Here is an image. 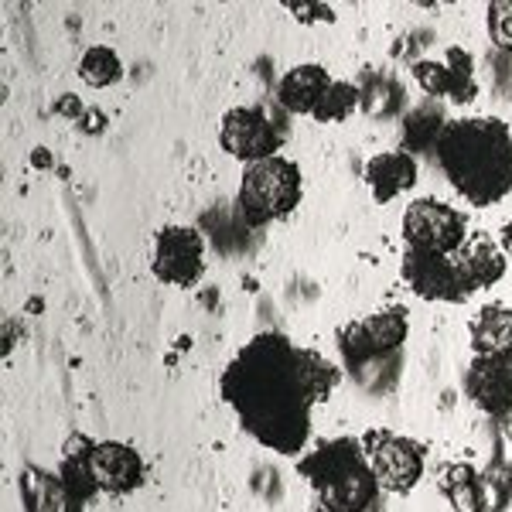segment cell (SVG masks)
Instances as JSON below:
<instances>
[{"instance_id":"ffe728a7","label":"cell","mask_w":512,"mask_h":512,"mask_svg":"<svg viewBox=\"0 0 512 512\" xmlns=\"http://www.w3.org/2000/svg\"><path fill=\"white\" fill-rule=\"evenodd\" d=\"M414 79L424 86V93H431L437 99L448 96L451 103L461 106V86L454 79L451 65L448 62H434V59H424V62H414Z\"/></svg>"},{"instance_id":"44dd1931","label":"cell","mask_w":512,"mask_h":512,"mask_svg":"<svg viewBox=\"0 0 512 512\" xmlns=\"http://www.w3.org/2000/svg\"><path fill=\"white\" fill-rule=\"evenodd\" d=\"M359 106H362V89L355 86V82H335L332 93L325 96L321 110L315 113V120H321V123L345 120V117H352Z\"/></svg>"},{"instance_id":"4316f807","label":"cell","mask_w":512,"mask_h":512,"mask_svg":"<svg viewBox=\"0 0 512 512\" xmlns=\"http://www.w3.org/2000/svg\"><path fill=\"white\" fill-rule=\"evenodd\" d=\"M82 130H86V134H96V130H103L106 127V117H103V113H99V110H86V113H82Z\"/></svg>"},{"instance_id":"52a82bcc","label":"cell","mask_w":512,"mask_h":512,"mask_svg":"<svg viewBox=\"0 0 512 512\" xmlns=\"http://www.w3.org/2000/svg\"><path fill=\"white\" fill-rule=\"evenodd\" d=\"M403 239L417 253H458L468 243V219L437 198H414L403 212Z\"/></svg>"},{"instance_id":"9c48e42d","label":"cell","mask_w":512,"mask_h":512,"mask_svg":"<svg viewBox=\"0 0 512 512\" xmlns=\"http://www.w3.org/2000/svg\"><path fill=\"white\" fill-rule=\"evenodd\" d=\"M362 448H366V458L376 472L379 489L407 495V492H414V485L424 478L427 451L414 437H403L393 431H366Z\"/></svg>"},{"instance_id":"f546056e","label":"cell","mask_w":512,"mask_h":512,"mask_svg":"<svg viewBox=\"0 0 512 512\" xmlns=\"http://www.w3.org/2000/svg\"><path fill=\"white\" fill-rule=\"evenodd\" d=\"M502 427H512V414H509L506 420H502Z\"/></svg>"},{"instance_id":"30bf717a","label":"cell","mask_w":512,"mask_h":512,"mask_svg":"<svg viewBox=\"0 0 512 512\" xmlns=\"http://www.w3.org/2000/svg\"><path fill=\"white\" fill-rule=\"evenodd\" d=\"M154 277L175 287H192L205 274V239L192 226H164L154 236Z\"/></svg>"},{"instance_id":"7c38bea8","label":"cell","mask_w":512,"mask_h":512,"mask_svg":"<svg viewBox=\"0 0 512 512\" xmlns=\"http://www.w3.org/2000/svg\"><path fill=\"white\" fill-rule=\"evenodd\" d=\"M465 390L478 410L502 424L512 414V355H475L465 373Z\"/></svg>"},{"instance_id":"5bb4252c","label":"cell","mask_w":512,"mask_h":512,"mask_svg":"<svg viewBox=\"0 0 512 512\" xmlns=\"http://www.w3.org/2000/svg\"><path fill=\"white\" fill-rule=\"evenodd\" d=\"M335 79L328 76L321 65H294L277 86V99L287 113H297V117H315L325 103V96L332 93Z\"/></svg>"},{"instance_id":"2e32d148","label":"cell","mask_w":512,"mask_h":512,"mask_svg":"<svg viewBox=\"0 0 512 512\" xmlns=\"http://www.w3.org/2000/svg\"><path fill=\"white\" fill-rule=\"evenodd\" d=\"M475 355H512V308L485 304L468 325Z\"/></svg>"},{"instance_id":"3957f363","label":"cell","mask_w":512,"mask_h":512,"mask_svg":"<svg viewBox=\"0 0 512 512\" xmlns=\"http://www.w3.org/2000/svg\"><path fill=\"white\" fill-rule=\"evenodd\" d=\"M297 472L308 478L318 502L328 512H373L379 502V482L355 437H332L315 444L297 461Z\"/></svg>"},{"instance_id":"7402d4cb","label":"cell","mask_w":512,"mask_h":512,"mask_svg":"<svg viewBox=\"0 0 512 512\" xmlns=\"http://www.w3.org/2000/svg\"><path fill=\"white\" fill-rule=\"evenodd\" d=\"M403 103V89L400 82L390 79H373V86H362V110L373 113V117H390V113L400 110Z\"/></svg>"},{"instance_id":"7a4b0ae2","label":"cell","mask_w":512,"mask_h":512,"mask_svg":"<svg viewBox=\"0 0 512 512\" xmlns=\"http://www.w3.org/2000/svg\"><path fill=\"white\" fill-rule=\"evenodd\" d=\"M434 151L458 195L478 209H489L512 192V130L502 120L468 117L444 123Z\"/></svg>"},{"instance_id":"ac0fdd59","label":"cell","mask_w":512,"mask_h":512,"mask_svg":"<svg viewBox=\"0 0 512 512\" xmlns=\"http://www.w3.org/2000/svg\"><path fill=\"white\" fill-rule=\"evenodd\" d=\"M441 489L448 495L454 512H485V485L482 472L475 465H444L441 468Z\"/></svg>"},{"instance_id":"9a60e30c","label":"cell","mask_w":512,"mask_h":512,"mask_svg":"<svg viewBox=\"0 0 512 512\" xmlns=\"http://www.w3.org/2000/svg\"><path fill=\"white\" fill-rule=\"evenodd\" d=\"M366 185L379 205L393 202L400 192H410L417 185V161L407 151H386L376 154L366 164Z\"/></svg>"},{"instance_id":"ba28073f","label":"cell","mask_w":512,"mask_h":512,"mask_svg":"<svg viewBox=\"0 0 512 512\" xmlns=\"http://www.w3.org/2000/svg\"><path fill=\"white\" fill-rule=\"evenodd\" d=\"M403 277H407L410 291L424 301H468L472 294H478L472 274H468L465 260L458 253L437 256V253H417L407 250L403 253Z\"/></svg>"},{"instance_id":"603a6c76","label":"cell","mask_w":512,"mask_h":512,"mask_svg":"<svg viewBox=\"0 0 512 512\" xmlns=\"http://www.w3.org/2000/svg\"><path fill=\"white\" fill-rule=\"evenodd\" d=\"M444 59H448L454 79H458V86H461V106L475 103L478 86H475V62H472V55H468L465 48H448V55H444Z\"/></svg>"},{"instance_id":"cb8c5ba5","label":"cell","mask_w":512,"mask_h":512,"mask_svg":"<svg viewBox=\"0 0 512 512\" xmlns=\"http://www.w3.org/2000/svg\"><path fill=\"white\" fill-rule=\"evenodd\" d=\"M489 35L495 48L512 52V0H495L489 7Z\"/></svg>"},{"instance_id":"83f0119b","label":"cell","mask_w":512,"mask_h":512,"mask_svg":"<svg viewBox=\"0 0 512 512\" xmlns=\"http://www.w3.org/2000/svg\"><path fill=\"white\" fill-rule=\"evenodd\" d=\"M499 246H502V253L512 256V219L502 226V236H499Z\"/></svg>"},{"instance_id":"4fadbf2b","label":"cell","mask_w":512,"mask_h":512,"mask_svg":"<svg viewBox=\"0 0 512 512\" xmlns=\"http://www.w3.org/2000/svg\"><path fill=\"white\" fill-rule=\"evenodd\" d=\"M18 492L24 512H82L89 502L65 475L41 472L35 465L21 468Z\"/></svg>"},{"instance_id":"d4e9b609","label":"cell","mask_w":512,"mask_h":512,"mask_svg":"<svg viewBox=\"0 0 512 512\" xmlns=\"http://www.w3.org/2000/svg\"><path fill=\"white\" fill-rule=\"evenodd\" d=\"M291 14L297 21H335V14L328 7H304V4H291Z\"/></svg>"},{"instance_id":"e0dca14e","label":"cell","mask_w":512,"mask_h":512,"mask_svg":"<svg viewBox=\"0 0 512 512\" xmlns=\"http://www.w3.org/2000/svg\"><path fill=\"white\" fill-rule=\"evenodd\" d=\"M461 260H465V267H468V274H472L478 291H485V287H495L502 277H506L509 256L502 253V246L495 243L489 233H475V236H468L465 246H461Z\"/></svg>"},{"instance_id":"d6986e66","label":"cell","mask_w":512,"mask_h":512,"mask_svg":"<svg viewBox=\"0 0 512 512\" xmlns=\"http://www.w3.org/2000/svg\"><path fill=\"white\" fill-rule=\"evenodd\" d=\"M123 76V62L117 59V52L106 45H93L79 62V79L86 86H96V89H106L113 82H120Z\"/></svg>"},{"instance_id":"277c9868","label":"cell","mask_w":512,"mask_h":512,"mask_svg":"<svg viewBox=\"0 0 512 512\" xmlns=\"http://www.w3.org/2000/svg\"><path fill=\"white\" fill-rule=\"evenodd\" d=\"M407 342V311L390 308L338 328L342 366L362 390L383 393L400 376V349Z\"/></svg>"},{"instance_id":"f1b7e54d","label":"cell","mask_w":512,"mask_h":512,"mask_svg":"<svg viewBox=\"0 0 512 512\" xmlns=\"http://www.w3.org/2000/svg\"><path fill=\"white\" fill-rule=\"evenodd\" d=\"M31 161H35V164H48L52 158H48V151H35V154H31Z\"/></svg>"},{"instance_id":"484cf974","label":"cell","mask_w":512,"mask_h":512,"mask_svg":"<svg viewBox=\"0 0 512 512\" xmlns=\"http://www.w3.org/2000/svg\"><path fill=\"white\" fill-rule=\"evenodd\" d=\"M55 110H59L62 117H72V120H82V113H86V110H82V103H79V96H62Z\"/></svg>"},{"instance_id":"8992f818","label":"cell","mask_w":512,"mask_h":512,"mask_svg":"<svg viewBox=\"0 0 512 512\" xmlns=\"http://www.w3.org/2000/svg\"><path fill=\"white\" fill-rule=\"evenodd\" d=\"M297 202H301V171L294 161L267 158L243 171L236 205L246 226H267L274 219H284L297 209Z\"/></svg>"},{"instance_id":"5b68a950","label":"cell","mask_w":512,"mask_h":512,"mask_svg":"<svg viewBox=\"0 0 512 512\" xmlns=\"http://www.w3.org/2000/svg\"><path fill=\"white\" fill-rule=\"evenodd\" d=\"M62 475L69 478L86 499H93L96 492H110V495L137 492L147 478V465L130 444L89 441V437L76 434L65 444Z\"/></svg>"},{"instance_id":"8fae6325","label":"cell","mask_w":512,"mask_h":512,"mask_svg":"<svg viewBox=\"0 0 512 512\" xmlns=\"http://www.w3.org/2000/svg\"><path fill=\"white\" fill-rule=\"evenodd\" d=\"M219 144L233 158L256 164V161L277 158V147L284 140H280L277 123L267 117V110H260V106H236V110H229L222 117Z\"/></svg>"},{"instance_id":"6da1fadb","label":"cell","mask_w":512,"mask_h":512,"mask_svg":"<svg viewBox=\"0 0 512 512\" xmlns=\"http://www.w3.org/2000/svg\"><path fill=\"white\" fill-rule=\"evenodd\" d=\"M342 379L321 352L301 349L284 332H260L222 373V400L246 434L277 454H301L311 441V410Z\"/></svg>"}]
</instances>
